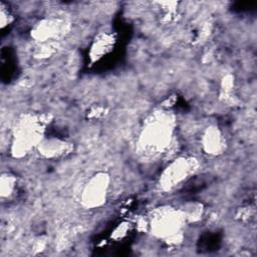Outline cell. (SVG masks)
Wrapping results in <instances>:
<instances>
[{
	"mask_svg": "<svg viewBox=\"0 0 257 257\" xmlns=\"http://www.w3.org/2000/svg\"><path fill=\"white\" fill-rule=\"evenodd\" d=\"M171 124L167 119H156L148 123L146 128H144L142 134V144L150 152H160L165 147L166 144L170 142L171 136Z\"/></svg>",
	"mask_w": 257,
	"mask_h": 257,
	"instance_id": "obj_1",
	"label": "cell"
},
{
	"mask_svg": "<svg viewBox=\"0 0 257 257\" xmlns=\"http://www.w3.org/2000/svg\"><path fill=\"white\" fill-rule=\"evenodd\" d=\"M152 226L159 236L175 237L181 228V216L177 213L164 211L154 218Z\"/></svg>",
	"mask_w": 257,
	"mask_h": 257,
	"instance_id": "obj_2",
	"label": "cell"
},
{
	"mask_svg": "<svg viewBox=\"0 0 257 257\" xmlns=\"http://www.w3.org/2000/svg\"><path fill=\"white\" fill-rule=\"evenodd\" d=\"M192 169L193 166L191 161L186 159H179L175 161L170 167H168L163 175V186L166 189H171L179 185L182 181L188 178Z\"/></svg>",
	"mask_w": 257,
	"mask_h": 257,
	"instance_id": "obj_3",
	"label": "cell"
},
{
	"mask_svg": "<svg viewBox=\"0 0 257 257\" xmlns=\"http://www.w3.org/2000/svg\"><path fill=\"white\" fill-rule=\"evenodd\" d=\"M106 182L103 177L95 178L91 184L87 186L84 192L85 202L90 205H99L105 198Z\"/></svg>",
	"mask_w": 257,
	"mask_h": 257,
	"instance_id": "obj_4",
	"label": "cell"
}]
</instances>
